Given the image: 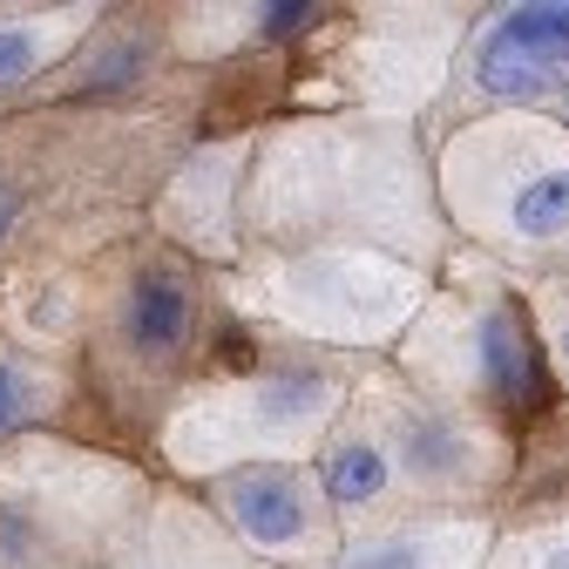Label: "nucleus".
<instances>
[{
  "mask_svg": "<svg viewBox=\"0 0 569 569\" xmlns=\"http://www.w3.org/2000/svg\"><path fill=\"white\" fill-rule=\"evenodd\" d=\"M562 68H569V0H542V8H509L488 28L475 82L502 102H522L542 96Z\"/></svg>",
  "mask_w": 569,
  "mask_h": 569,
  "instance_id": "1",
  "label": "nucleus"
},
{
  "mask_svg": "<svg viewBox=\"0 0 569 569\" xmlns=\"http://www.w3.org/2000/svg\"><path fill=\"white\" fill-rule=\"evenodd\" d=\"M231 509L244 522L251 542H299L306 529V502H299V481L284 468H251L231 481Z\"/></svg>",
  "mask_w": 569,
  "mask_h": 569,
  "instance_id": "2",
  "label": "nucleus"
},
{
  "mask_svg": "<svg viewBox=\"0 0 569 569\" xmlns=\"http://www.w3.org/2000/svg\"><path fill=\"white\" fill-rule=\"evenodd\" d=\"M129 339L142 352H177L190 339V292L177 271H142L136 278V306H129Z\"/></svg>",
  "mask_w": 569,
  "mask_h": 569,
  "instance_id": "3",
  "label": "nucleus"
},
{
  "mask_svg": "<svg viewBox=\"0 0 569 569\" xmlns=\"http://www.w3.org/2000/svg\"><path fill=\"white\" fill-rule=\"evenodd\" d=\"M481 352H488V380H495V393H502L509 407H529V393H536V352H529L516 312H495V319L481 326Z\"/></svg>",
  "mask_w": 569,
  "mask_h": 569,
  "instance_id": "4",
  "label": "nucleus"
},
{
  "mask_svg": "<svg viewBox=\"0 0 569 569\" xmlns=\"http://www.w3.org/2000/svg\"><path fill=\"white\" fill-rule=\"evenodd\" d=\"M516 231H529V238H556V231H569V170L529 177V183L516 190Z\"/></svg>",
  "mask_w": 569,
  "mask_h": 569,
  "instance_id": "5",
  "label": "nucleus"
},
{
  "mask_svg": "<svg viewBox=\"0 0 569 569\" xmlns=\"http://www.w3.org/2000/svg\"><path fill=\"white\" fill-rule=\"evenodd\" d=\"M380 481H387V461L373 448H339L326 461V495L332 502H367V495H380Z\"/></svg>",
  "mask_w": 569,
  "mask_h": 569,
  "instance_id": "6",
  "label": "nucleus"
},
{
  "mask_svg": "<svg viewBox=\"0 0 569 569\" xmlns=\"http://www.w3.org/2000/svg\"><path fill=\"white\" fill-rule=\"evenodd\" d=\"M34 68V34L28 28H0V82H21Z\"/></svg>",
  "mask_w": 569,
  "mask_h": 569,
  "instance_id": "7",
  "label": "nucleus"
},
{
  "mask_svg": "<svg viewBox=\"0 0 569 569\" xmlns=\"http://www.w3.org/2000/svg\"><path fill=\"white\" fill-rule=\"evenodd\" d=\"M312 400H319V380H312V373H292V380H278V387L264 393L271 413H299V407H312Z\"/></svg>",
  "mask_w": 569,
  "mask_h": 569,
  "instance_id": "8",
  "label": "nucleus"
},
{
  "mask_svg": "<svg viewBox=\"0 0 569 569\" xmlns=\"http://www.w3.org/2000/svg\"><path fill=\"white\" fill-rule=\"evenodd\" d=\"M346 569H427V556L413 542H387V549H367V556H352Z\"/></svg>",
  "mask_w": 569,
  "mask_h": 569,
  "instance_id": "9",
  "label": "nucleus"
},
{
  "mask_svg": "<svg viewBox=\"0 0 569 569\" xmlns=\"http://www.w3.org/2000/svg\"><path fill=\"white\" fill-rule=\"evenodd\" d=\"M299 21H312L306 0H292V8H264V34H284V28H299Z\"/></svg>",
  "mask_w": 569,
  "mask_h": 569,
  "instance_id": "10",
  "label": "nucleus"
},
{
  "mask_svg": "<svg viewBox=\"0 0 569 569\" xmlns=\"http://www.w3.org/2000/svg\"><path fill=\"white\" fill-rule=\"evenodd\" d=\"M14 413H21V387H14V373L0 367V435L14 427Z\"/></svg>",
  "mask_w": 569,
  "mask_h": 569,
  "instance_id": "11",
  "label": "nucleus"
},
{
  "mask_svg": "<svg viewBox=\"0 0 569 569\" xmlns=\"http://www.w3.org/2000/svg\"><path fill=\"white\" fill-rule=\"evenodd\" d=\"M224 367H231V373L251 367V339H244V332H224Z\"/></svg>",
  "mask_w": 569,
  "mask_h": 569,
  "instance_id": "12",
  "label": "nucleus"
},
{
  "mask_svg": "<svg viewBox=\"0 0 569 569\" xmlns=\"http://www.w3.org/2000/svg\"><path fill=\"white\" fill-rule=\"evenodd\" d=\"M14 224V190H0V231Z\"/></svg>",
  "mask_w": 569,
  "mask_h": 569,
  "instance_id": "13",
  "label": "nucleus"
},
{
  "mask_svg": "<svg viewBox=\"0 0 569 569\" xmlns=\"http://www.w3.org/2000/svg\"><path fill=\"white\" fill-rule=\"evenodd\" d=\"M542 569H569V549H556V556H549V562H542Z\"/></svg>",
  "mask_w": 569,
  "mask_h": 569,
  "instance_id": "14",
  "label": "nucleus"
}]
</instances>
